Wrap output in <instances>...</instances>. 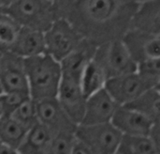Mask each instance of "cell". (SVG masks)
<instances>
[{"mask_svg":"<svg viewBox=\"0 0 160 154\" xmlns=\"http://www.w3.org/2000/svg\"><path fill=\"white\" fill-rule=\"evenodd\" d=\"M57 17L68 20L92 43L121 39L139 4L133 0H54Z\"/></svg>","mask_w":160,"mask_h":154,"instance_id":"6da1fadb","label":"cell"},{"mask_svg":"<svg viewBox=\"0 0 160 154\" xmlns=\"http://www.w3.org/2000/svg\"><path fill=\"white\" fill-rule=\"evenodd\" d=\"M23 63L31 99L55 98L62 77L60 61L44 52L23 58Z\"/></svg>","mask_w":160,"mask_h":154,"instance_id":"7a4b0ae2","label":"cell"},{"mask_svg":"<svg viewBox=\"0 0 160 154\" xmlns=\"http://www.w3.org/2000/svg\"><path fill=\"white\" fill-rule=\"evenodd\" d=\"M8 13L21 26L45 31L57 18L53 1L15 0L7 8H0Z\"/></svg>","mask_w":160,"mask_h":154,"instance_id":"3957f363","label":"cell"},{"mask_svg":"<svg viewBox=\"0 0 160 154\" xmlns=\"http://www.w3.org/2000/svg\"><path fill=\"white\" fill-rule=\"evenodd\" d=\"M92 58L102 69L107 79L134 72L137 70V63L121 39L98 44Z\"/></svg>","mask_w":160,"mask_h":154,"instance_id":"277c9868","label":"cell"},{"mask_svg":"<svg viewBox=\"0 0 160 154\" xmlns=\"http://www.w3.org/2000/svg\"><path fill=\"white\" fill-rule=\"evenodd\" d=\"M45 52L61 61L79 47L83 38L65 18L57 17L44 31Z\"/></svg>","mask_w":160,"mask_h":154,"instance_id":"5b68a950","label":"cell"},{"mask_svg":"<svg viewBox=\"0 0 160 154\" xmlns=\"http://www.w3.org/2000/svg\"><path fill=\"white\" fill-rule=\"evenodd\" d=\"M74 135L90 149L92 154H115L122 136L111 121L89 125L79 124Z\"/></svg>","mask_w":160,"mask_h":154,"instance_id":"8992f818","label":"cell"},{"mask_svg":"<svg viewBox=\"0 0 160 154\" xmlns=\"http://www.w3.org/2000/svg\"><path fill=\"white\" fill-rule=\"evenodd\" d=\"M36 106L38 120L50 129L53 135L75 133L78 124L65 111L56 97L38 101Z\"/></svg>","mask_w":160,"mask_h":154,"instance_id":"52a82bcc","label":"cell"},{"mask_svg":"<svg viewBox=\"0 0 160 154\" xmlns=\"http://www.w3.org/2000/svg\"><path fill=\"white\" fill-rule=\"evenodd\" d=\"M151 87L137 72L107 79L104 88L119 105H125Z\"/></svg>","mask_w":160,"mask_h":154,"instance_id":"ba28073f","label":"cell"},{"mask_svg":"<svg viewBox=\"0 0 160 154\" xmlns=\"http://www.w3.org/2000/svg\"><path fill=\"white\" fill-rule=\"evenodd\" d=\"M121 40L136 63L147 58L160 57V35L129 28Z\"/></svg>","mask_w":160,"mask_h":154,"instance_id":"9c48e42d","label":"cell"},{"mask_svg":"<svg viewBox=\"0 0 160 154\" xmlns=\"http://www.w3.org/2000/svg\"><path fill=\"white\" fill-rule=\"evenodd\" d=\"M56 99L72 120L79 125L83 117L86 102L80 80L62 75Z\"/></svg>","mask_w":160,"mask_h":154,"instance_id":"30bf717a","label":"cell"},{"mask_svg":"<svg viewBox=\"0 0 160 154\" xmlns=\"http://www.w3.org/2000/svg\"><path fill=\"white\" fill-rule=\"evenodd\" d=\"M119 104L103 88L86 98L84 113L80 124L110 122Z\"/></svg>","mask_w":160,"mask_h":154,"instance_id":"8fae6325","label":"cell"},{"mask_svg":"<svg viewBox=\"0 0 160 154\" xmlns=\"http://www.w3.org/2000/svg\"><path fill=\"white\" fill-rule=\"evenodd\" d=\"M0 85L3 92L28 91L23 58L11 52H4L0 70Z\"/></svg>","mask_w":160,"mask_h":154,"instance_id":"7c38bea8","label":"cell"},{"mask_svg":"<svg viewBox=\"0 0 160 154\" xmlns=\"http://www.w3.org/2000/svg\"><path fill=\"white\" fill-rule=\"evenodd\" d=\"M111 122L122 135H148L152 125L155 123L142 114L125 105L117 107Z\"/></svg>","mask_w":160,"mask_h":154,"instance_id":"4fadbf2b","label":"cell"},{"mask_svg":"<svg viewBox=\"0 0 160 154\" xmlns=\"http://www.w3.org/2000/svg\"><path fill=\"white\" fill-rule=\"evenodd\" d=\"M8 52H11L22 58L44 53V32L27 26H21L17 37Z\"/></svg>","mask_w":160,"mask_h":154,"instance_id":"5bb4252c","label":"cell"},{"mask_svg":"<svg viewBox=\"0 0 160 154\" xmlns=\"http://www.w3.org/2000/svg\"><path fill=\"white\" fill-rule=\"evenodd\" d=\"M129 28L160 35V0L140 3L131 18Z\"/></svg>","mask_w":160,"mask_h":154,"instance_id":"9a60e30c","label":"cell"},{"mask_svg":"<svg viewBox=\"0 0 160 154\" xmlns=\"http://www.w3.org/2000/svg\"><path fill=\"white\" fill-rule=\"evenodd\" d=\"M52 136L51 130L38 121L27 130L17 151L21 154H45Z\"/></svg>","mask_w":160,"mask_h":154,"instance_id":"2e32d148","label":"cell"},{"mask_svg":"<svg viewBox=\"0 0 160 154\" xmlns=\"http://www.w3.org/2000/svg\"><path fill=\"white\" fill-rule=\"evenodd\" d=\"M125 106L142 114L153 122H158L160 121V88L154 87L146 89Z\"/></svg>","mask_w":160,"mask_h":154,"instance_id":"e0dca14e","label":"cell"},{"mask_svg":"<svg viewBox=\"0 0 160 154\" xmlns=\"http://www.w3.org/2000/svg\"><path fill=\"white\" fill-rule=\"evenodd\" d=\"M159 149L156 147L148 135H122L118 144L117 154H158Z\"/></svg>","mask_w":160,"mask_h":154,"instance_id":"ac0fdd59","label":"cell"},{"mask_svg":"<svg viewBox=\"0 0 160 154\" xmlns=\"http://www.w3.org/2000/svg\"><path fill=\"white\" fill-rule=\"evenodd\" d=\"M26 132L27 129L10 115L4 114L0 117V141L16 151L22 142Z\"/></svg>","mask_w":160,"mask_h":154,"instance_id":"d6986e66","label":"cell"},{"mask_svg":"<svg viewBox=\"0 0 160 154\" xmlns=\"http://www.w3.org/2000/svg\"><path fill=\"white\" fill-rule=\"evenodd\" d=\"M106 81L107 78L102 69L94 61L93 58H91L85 66L80 81L84 96L87 98L96 91L103 88Z\"/></svg>","mask_w":160,"mask_h":154,"instance_id":"ffe728a7","label":"cell"},{"mask_svg":"<svg viewBox=\"0 0 160 154\" xmlns=\"http://www.w3.org/2000/svg\"><path fill=\"white\" fill-rule=\"evenodd\" d=\"M21 25L0 8V51L8 52L17 37Z\"/></svg>","mask_w":160,"mask_h":154,"instance_id":"44dd1931","label":"cell"},{"mask_svg":"<svg viewBox=\"0 0 160 154\" xmlns=\"http://www.w3.org/2000/svg\"><path fill=\"white\" fill-rule=\"evenodd\" d=\"M136 72L151 88L160 86V57L147 58L138 62Z\"/></svg>","mask_w":160,"mask_h":154,"instance_id":"7402d4cb","label":"cell"},{"mask_svg":"<svg viewBox=\"0 0 160 154\" xmlns=\"http://www.w3.org/2000/svg\"><path fill=\"white\" fill-rule=\"evenodd\" d=\"M8 115H10L15 120H17L27 130L38 121L37 116L36 101L31 98L23 102Z\"/></svg>","mask_w":160,"mask_h":154,"instance_id":"603a6c76","label":"cell"},{"mask_svg":"<svg viewBox=\"0 0 160 154\" xmlns=\"http://www.w3.org/2000/svg\"><path fill=\"white\" fill-rule=\"evenodd\" d=\"M75 140L74 134L62 133L53 135L45 154H70Z\"/></svg>","mask_w":160,"mask_h":154,"instance_id":"cb8c5ba5","label":"cell"},{"mask_svg":"<svg viewBox=\"0 0 160 154\" xmlns=\"http://www.w3.org/2000/svg\"><path fill=\"white\" fill-rule=\"evenodd\" d=\"M30 95L28 91H9L3 92L1 94L4 114H10L13 110H15L19 105H21L23 102L30 99Z\"/></svg>","mask_w":160,"mask_h":154,"instance_id":"d4e9b609","label":"cell"},{"mask_svg":"<svg viewBox=\"0 0 160 154\" xmlns=\"http://www.w3.org/2000/svg\"><path fill=\"white\" fill-rule=\"evenodd\" d=\"M159 121L158 122H155L148 134V136L150 137V139L153 141V143L156 145V147L160 150V129H159Z\"/></svg>","mask_w":160,"mask_h":154,"instance_id":"484cf974","label":"cell"},{"mask_svg":"<svg viewBox=\"0 0 160 154\" xmlns=\"http://www.w3.org/2000/svg\"><path fill=\"white\" fill-rule=\"evenodd\" d=\"M71 153L72 154H92L90 149L83 143L82 142L81 140L77 139L75 140L74 144H73V147H72V150H71Z\"/></svg>","mask_w":160,"mask_h":154,"instance_id":"4316f807","label":"cell"},{"mask_svg":"<svg viewBox=\"0 0 160 154\" xmlns=\"http://www.w3.org/2000/svg\"><path fill=\"white\" fill-rule=\"evenodd\" d=\"M18 152L0 141V154H17Z\"/></svg>","mask_w":160,"mask_h":154,"instance_id":"83f0119b","label":"cell"},{"mask_svg":"<svg viewBox=\"0 0 160 154\" xmlns=\"http://www.w3.org/2000/svg\"><path fill=\"white\" fill-rule=\"evenodd\" d=\"M15 0H0V8H7L11 5Z\"/></svg>","mask_w":160,"mask_h":154,"instance_id":"f1b7e54d","label":"cell"},{"mask_svg":"<svg viewBox=\"0 0 160 154\" xmlns=\"http://www.w3.org/2000/svg\"><path fill=\"white\" fill-rule=\"evenodd\" d=\"M4 115V108H3V104H2V99H1V95H0V117Z\"/></svg>","mask_w":160,"mask_h":154,"instance_id":"f546056e","label":"cell"},{"mask_svg":"<svg viewBox=\"0 0 160 154\" xmlns=\"http://www.w3.org/2000/svg\"><path fill=\"white\" fill-rule=\"evenodd\" d=\"M3 54L4 52L0 51V70H1V66H2V60H3Z\"/></svg>","mask_w":160,"mask_h":154,"instance_id":"4dcf8cb0","label":"cell"},{"mask_svg":"<svg viewBox=\"0 0 160 154\" xmlns=\"http://www.w3.org/2000/svg\"><path fill=\"white\" fill-rule=\"evenodd\" d=\"M134 2H136L137 4H140V3H142V2H145V1H148V0H133Z\"/></svg>","mask_w":160,"mask_h":154,"instance_id":"1f68e13d","label":"cell"},{"mask_svg":"<svg viewBox=\"0 0 160 154\" xmlns=\"http://www.w3.org/2000/svg\"><path fill=\"white\" fill-rule=\"evenodd\" d=\"M3 93V89H2V88H1V85H0V95Z\"/></svg>","mask_w":160,"mask_h":154,"instance_id":"d6a6232c","label":"cell"},{"mask_svg":"<svg viewBox=\"0 0 160 154\" xmlns=\"http://www.w3.org/2000/svg\"><path fill=\"white\" fill-rule=\"evenodd\" d=\"M51 1H54V0H51Z\"/></svg>","mask_w":160,"mask_h":154,"instance_id":"836d02e7","label":"cell"}]
</instances>
